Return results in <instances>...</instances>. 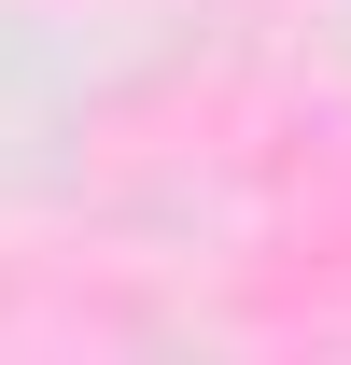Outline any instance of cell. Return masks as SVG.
Returning <instances> with one entry per match:
<instances>
[]
</instances>
